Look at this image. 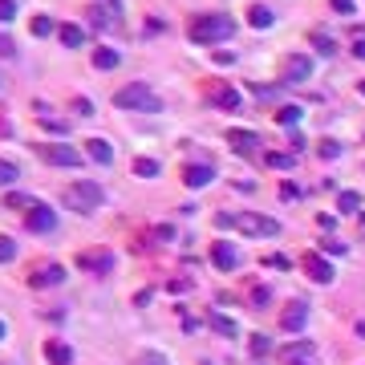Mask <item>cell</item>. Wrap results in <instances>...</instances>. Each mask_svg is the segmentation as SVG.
Segmentation results:
<instances>
[{"instance_id": "cell-1", "label": "cell", "mask_w": 365, "mask_h": 365, "mask_svg": "<svg viewBox=\"0 0 365 365\" xmlns=\"http://www.w3.org/2000/svg\"><path fill=\"white\" fill-rule=\"evenodd\" d=\"M102 187L97 182H90V179H82V182H69L65 187V207L69 211H78V215H90V211H97L102 207Z\"/></svg>"}, {"instance_id": "cell-2", "label": "cell", "mask_w": 365, "mask_h": 365, "mask_svg": "<svg viewBox=\"0 0 365 365\" xmlns=\"http://www.w3.org/2000/svg\"><path fill=\"white\" fill-rule=\"evenodd\" d=\"M114 106L118 110H158V97L146 82H130V86H122L114 93Z\"/></svg>"}, {"instance_id": "cell-3", "label": "cell", "mask_w": 365, "mask_h": 365, "mask_svg": "<svg viewBox=\"0 0 365 365\" xmlns=\"http://www.w3.org/2000/svg\"><path fill=\"white\" fill-rule=\"evenodd\" d=\"M235 33V25H231L228 16H199L195 25H191V41L195 45H211V41H224Z\"/></svg>"}, {"instance_id": "cell-4", "label": "cell", "mask_w": 365, "mask_h": 365, "mask_svg": "<svg viewBox=\"0 0 365 365\" xmlns=\"http://www.w3.org/2000/svg\"><path fill=\"white\" fill-rule=\"evenodd\" d=\"M309 73H313V57L309 53L284 57V86H301V82H309Z\"/></svg>"}, {"instance_id": "cell-5", "label": "cell", "mask_w": 365, "mask_h": 365, "mask_svg": "<svg viewBox=\"0 0 365 365\" xmlns=\"http://www.w3.org/2000/svg\"><path fill=\"white\" fill-rule=\"evenodd\" d=\"M25 224H29V231H53V228H57V211L45 207V203H29Z\"/></svg>"}, {"instance_id": "cell-6", "label": "cell", "mask_w": 365, "mask_h": 365, "mask_svg": "<svg viewBox=\"0 0 365 365\" xmlns=\"http://www.w3.org/2000/svg\"><path fill=\"white\" fill-rule=\"evenodd\" d=\"M90 16H93L97 29H118V21H122V0H97V8H93Z\"/></svg>"}, {"instance_id": "cell-7", "label": "cell", "mask_w": 365, "mask_h": 365, "mask_svg": "<svg viewBox=\"0 0 365 365\" xmlns=\"http://www.w3.org/2000/svg\"><path fill=\"white\" fill-rule=\"evenodd\" d=\"M235 228L248 231V235H280V224L264 220V215H235Z\"/></svg>"}, {"instance_id": "cell-8", "label": "cell", "mask_w": 365, "mask_h": 365, "mask_svg": "<svg viewBox=\"0 0 365 365\" xmlns=\"http://www.w3.org/2000/svg\"><path fill=\"white\" fill-rule=\"evenodd\" d=\"M37 154L53 167H82V154L69 150V146H37Z\"/></svg>"}, {"instance_id": "cell-9", "label": "cell", "mask_w": 365, "mask_h": 365, "mask_svg": "<svg viewBox=\"0 0 365 365\" xmlns=\"http://www.w3.org/2000/svg\"><path fill=\"white\" fill-rule=\"evenodd\" d=\"M284 365H317V349H313L309 341L288 345V349H284Z\"/></svg>"}, {"instance_id": "cell-10", "label": "cell", "mask_w": 365, "mask_h": 365, "mask_svg": "<svg viewBox=\"0 0 365 365\" xmlns=\"http://www.w3.org/2000/svg\"><path fill=\"white\" fill-rule=\"evenodd\" d=\"M305 272L313 276L317 284H333V268H329V260H320L317 252H309V256H305Z\"/></svg>"}, {"instance_id": "cell-11", "label": "cell", "mask_w": 365, "mask_h": 365, "mask_svg": "<svg viewBox=\"0 0 365 365\" xmlns=\"http://www.w3.org/2000/svg\"><path fill=\"white\" fill-rule=\"evenodd\" d=\"M211 179H215V171H211V167H203V163L182 167V182H187V187H195V191H199V187H207Z\"/></svg>"}, {"instance_id": "cell-12", "label": "cell", "mask_w": 365, "mask_h": 365, "mask_svg": "<svg viewBox=\"0 0 365 365\" xmlns=\"http://www.w3.org/2000/svg\"><path fill=\"white\" fill-rule=\"evenodd\" d=\"M228 142L235 146V154H252V150L260 146V138L252 134V130H239V126H235V130H228Z\"/></svg>"}, {"instance_id": "cell-13", "label": "cell", "mask_w": 365, "mask_h": 365, "mask_svg": "<svg viewBox=\"0 0 365 365\" xmlns=\"http://www.w3.org/2000/svg\"><path fill=\"white\" fill-rule=\"evenodd\" d=\"M211 264H215V268H224V272H231V268L239 264V256H235V248H231V244H215V248H211Z\"/></svg>"}, {"instance_id": "cell-14", "label": "cell", "mask_w": 365, "mask_h": 365, "mask_svg": "<svg viewBox=\"0 0 365 365\" xmlns=\"http://www.w3.org/2000/svg\"><path fill=\"white\" fill-rule=\"evenodd\" d=\"M61 280H65V268L61 264H45V268L33 272V288H49V284H61Z\"/></svg>"}, {"instance_id": "cell-15", "label": "cell", "mask_w": 365, "mask_h": 365, "mask_svg": "<svg viewBox=\"0 0 365 365\" xmlns=\"http://www.w3.org/2000/svg\"><path fill=\"white\" fill-rule=\"evenodd\" d=\"M45 357H49V365H69V362H73V349H69L65 341H49Z\"/></svg>"}, {"instance_id": "cell-16", "label": "cell", "mask_w": 365, "mask_h": 365, "mask_svg": "<svg viewBox=\"0 0 365 365\" xmlns=\"http://www.w3.org/2000/svg\"><path fill=\"white\" fill-rule=\"evenodd\" d=\"M57 37H61V45H65V49H82V45H86V33H82L78 25H61V29H57Z\"/></svg>"}, {"instance_id": "cell-17", "label": "cell", "mask_w": 365, "mask_h": 365, "mask_svg": "<svg viewBox=\"0 0 365 365\" xmlns=\"http://www.w3.org/2000/svg\"><path fill=\"white\" fill-rule=\"evenodd\" d=\"M305 320H309V309H305V305H292V309L284 313V329H288V333H301Z\"/></svg>"}, {"instance_id": "cell-18", "label": "cell", "mask_w": 365, "mask_h": 365, "mask_svg": "<svg viewBox=\"0 0 365 365\" xmlns=\"http://www.w3.org/2000/svg\"><path fill=\"white\" fill-rule=\"evenodd\" d=\"M82 268H86V272H110V256H106V252H86V256H82Z\"/></svg>"}, {"instance_id": "cell-19", "label": "cell", "mask_w": 365, "mask_h": 365, "mask_svg": "<svg viewBox=\"0 0 365 365\" xmlns=\"http://www.w3.org/2000/svg\"><path fill=\"white\" fill-rule=\"evenodd\" d=\"M248 21L256 25V29H272V21H276V12L272 8H264V4H256L252 12H248Z\"/></svg>"}, {"instance_id": "cell-20", "label": "cell", "mask_w": 365, "mask_h": 365, "mask_svg": "<svg viewBox=\"0 0 365 365\" xmlns=\"http://www.w3.org/2000/svg\"><path fill=\"white\" fill-rule=\"evenodd\" d=\"M86 146H90V154L97 158V163H114V150H110V142H106V138H90Z\"/></svg>"}, {"instance_id": "cell-21", "label": "cell", "mask_w": 365, "mask_h": 365, "mask_svg": "<svg viewBox=\"0 0 365 365\" xmlns=\"http://www.w3.org/2000/svg\"><path fill=\"white\" fill-rule=\"evenodd\" d=\"M118 61H122L118 49H97V53H93V65H97V69H114Z\"/></svg>"}, {"instance_id": "cell-22", "label": "cell", "mask_w": 365, "mask_h": 365, "mask_svg": "<svg viewBox=\"0 0 365 365\" xmlns=\"http://www.w3.org/2000/svg\"><path fill=\"white\" fill-rule=\"evenodd\" d=\"M337 207H341L345 215H357V211H362V195H357V191H341V199H337Z\"/></svg>"}, {"instance_id": "cell-23", "label": "cell", "mask_w": 365, "mask_h": 365, "mask_svg": "<svg viewBox=\"0 0 365 365\" xmlns=\"http://www.w3.org/2000/svg\"><path fill=\"white\" fill-rule=\"evenodd\" d=\"M276 122H280V126H296V122H301V106H280V110H276Z\"/></svg>"}, {"instance_id": "cell-24", "label": "cell", "mask_w": 365, "mask_h": 365, "mask_svg": "<svg viewBox=\"0 0 365 365\" xmlns=\"http://www.w3.org/2000/svg\"><path fill=\"white\" fill-rule=\"evenodd\" d=\"M21 179V171H16V163H8V158H0V187H12V182Z\"/></svg>"}, {"instance_id": "cell-25", "label": "cell", "mask_w": 365, "mask_h": 365, "mask_svg": "<svg viewBox=\"0 0 365 365\" xmlns=\"http://www.w3.org/2000/svg\"><path fill=\"white\" fill-rule=\"evenodd\" d=\"M134 175H142V179H154V175H158V163H154V158H138V163H134Z\"/></svg>"}, {"instance_id": "cell-26", "label": "cell", "mask_w": 365, "mask_h": 365, "mask_svg": "<svg viewBox=\"0 0 365 365\" xmlns=\"http://www.w3.org/2000/svg\"><path fill=\"white\" fill-rule=\"evenodd\" d=\"M215 102H220V106H224V110H235V106H239V93L231 90V86H224V90L215 93Z\"/></svg>"}, {"instance_id": "cell-27", "label": "cell", "mask_w": 365, "mask_h": 365, "mask_svg": "<svg viewBox=\"0 0 365 365\" xmlns=\"http://www.w3.org/2000/svg\"><path fill=\"white\" fill-rule=\"evenodd\" d=\"M264 163H268V167H276V171H288V167H292V154H280V150H272V154H264Z\"/></svg>"}, {"instance_id": "cell-28", "label": "cell", "mask_w": 365, "mask_h": 365, "mask_svg": "<svg viewBox=\"0 0 365 365\" xmlns=\"http://www.w3.org/2000/svg\"><path fill=\"white\" fill-rule=\"evenodd\" d=\"M16 260V244L8 235H0V264H12Z\"/></svg>"}, {"instance_id": "cell-29", "label": "cell", "mask_w": 365, "mask_h": 365, "mask_svg": "<svg viewBox=\"0 0 365 365\" xmlns=\"http://www.w3.org/2000/svg\"><path fill=\"white\" fill-rule=\"evenodd\" d=\"M33 33H37V37H49V33H53V21H49V16H33Z\"/></svg>"}, {"instance_id": "cell-30", "label": "cell", "mask_w": 365, "mask_h": 365, "mask_svg": "<svg viewBox=\"0 0 365 365\" xmlns=\"http://www.w3.org/2000/svg\"><path fill=\"white\" fill-rule=\"evenodd\" d=\"M329 4H333V12H345V16L357 12V0H329Z\"/></svg>"}, {"instance_id": "cell-31", "label": "cell", "mask_w": 365, "mask_h": 365, "mask_svg": "<svg viewBox=\"0 0 365 365\" xmlns=\"http://www.w3.org/2000/svg\"><path fill=\"white\" fill-rule=\"evenodd\" d=\"M320 154H325V158H337V154H341V142L325 138V142H320Z\"/></svg>"}, {"instance_id": "cell-32", "label": "cell", "mask_w": 365, "mask_h": 365, "mask_svg": "<svg viewBox=\"0 0 365 365\" xmlns=\"http://www.w3.org/2000/svg\"><path fill=\"white\" fill-rule=\"evenodd\" d=\"M12 16H16V4L12 0H0V25H8Z\"/></svg>"}, {"instance_id": "cell-33", "label": "cell", "mask_w": 365, "mask_h": 365, "mask_svg": "<svg viewBox=\"0 0 365 365\" xmlns=\"http://www.w3.org/2000/svg\"><path fill=\"white\" fill-rule=\"evenodd\" d=\"M211 325H215V329H224V333H235V325H231L228 317H220V313H215V317H211Z\"/></svg>"}, {"instance_id": "cell-34", "label": "cell", "mask_w": 365, "mask_h": 365, "mask_svg": "<svg viewBox=\"0 0 365 365\" xmlns=\"http://www.w3.org/2000/svg\"><path fill=\"white\" fill-rule=\"evenodd\" d=\"M313 45H317V53H325V57L333 53V41H329V37H313Z\"/></svg>"}, {"instance_id": "cell-35", "label": "cell", "mask_w": 365, "mask_h": 365, "mask_svg": "<svg viewBox=\"0 0 365 365\" xmlns=\"http://www.w3.org/2000/svg\"><path fill=\"white\" fill-rule=\"evenodd\" d=\"M264 264H268V268H284V272H288V256H268Z\"/></svg>"}, {"instance_id": "cell-36", "label": "cell", "mask_w": 365, "mask_h": 365, "mask_svg": "<svg viewBox=\"0 0 365 365\" xmlns=\"http://www.w3.org/2000/svg\"><path fill=\"white\" fill-rule=\"evenodd\" d=\"M252 353H268V337H252Z\"/></svg>"}, {"instance_id": "cell-37", "label": "cell", "mask_w": 365, "mask_h": 365, "mask_svg": "<svg viewBox=\"0 0 365 365\" xmlns=\"http://www.w3.org/2000/svg\"><path fill=\"white\" fill-rule=\"evenodd\" d=\"M73 110H78V114H93V106L86 102V97H78V102H73Z\"/></svg>"}, {"instance_id": "cell-38", "label": "cell", "mask_w": 365, "mask_h": 365, "mask_svg": "<svg viewBox=\"0 0 365 365\" xmlns=\"http://www.w3.org/2000/svg\"><path fill=\"white\" fill-rule=\"evenodd\" d=\"M12 53H16V49H12V41H8V37H0V57H12Z\"/></svg>"}, {"instance_id": "cell-39", "label": "cell", "mask_w": 365, "mask_h": 365, "mask_svg": "<svg viewBox=\"0 0 365 365\" xmlns=\"http://www.w3.org/2000/svg\"><path fill=\"white\" fill-rule=\"evenodd\" d=\"M138 365H167V357H150L146 353V357H138Z\"/></svg>"}, {"instance_id": "cell-40", "label": "cell", "mask_w": 365, "mask_h": 365, "mask_svg": "<svg viewBox=\"0 0 365 365\" xmlns=\"http://www.w3.org/2000/svg\"><path fill=\"white\" fill-rule=\"evenodd\" d=\"M353 53H357V57L365 61V41H357V45H353Z\"/></svg>"}, {"instance_id": "cell-41", "label": "cell", "mask_w": 365, "mask_h": 365, "mask_svg": "<svg viewBox=\"0 0 365 365\" xmlns=\"http://www.w3.org/2000/svg\"><path fill=\"white\" fill-rule=\"evenodd\" d=\"M4 333H8V325H4V320H0V341H4Z\"/></svg>"}, {"instance_id": "cell-42", "label": "cell", "mask_w": 365, "mask_h": 365, "mask_svg": "<svg viewBox=\"0 0 365 365\" xmlns=\"http://www.w3.org/2000/svg\"><path fill=\"white\" fill-rule=\"evenodd\" d=\"M357 90H362V97H365V78H362V82H357Z\"/></svg>"}, {"instance_id": "cell-43", "label": "cell", "mask_w": 365, "mask_h": 365, "mask_svg": "<svg viewBox=\"0 0 365 365\" xmlns=\"http://www.w3.org/2000/svg\"><path fill=\"white\" fill-rule=\"evenodd\" d=\"M199 365H211V362H199Z\"/></svg>"}]
</instances>
